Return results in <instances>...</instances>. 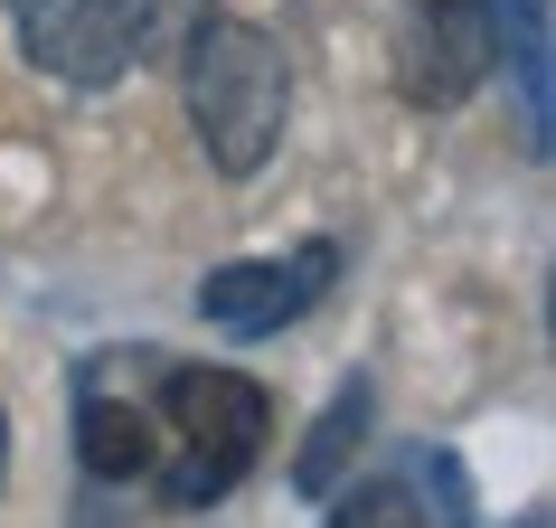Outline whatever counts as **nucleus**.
Here are the masks:
<instances>
[{"label": "nucleus", "mask_w": 556, "mask_h": 528, "mask_svg": "<svg viewBox=\"0 0 556 528\" xmlns=\"http://www.w3.org/2000/svg\"><path fill=\"white\" fill-rule=\"evenodd\" d=\"M179 86H189V123H199V151L227 179H255L283 142V114H293V76H283V48L245 20H199V38L179 48Z\"/></svg>", "instance_id": "obj_1"}, {"label": "nucleus", "mask_w": 556, "mask_h": 528, "mask_svg": "<svg viewBox=\"0 0 556 528\" xmlns=\"http://www.w3.org/2000/svg\"><path fill=\"white\" fill-rule=\"evenodd\" d=\"M161 510H207L255 472L264 435H274V397L245 368H170L161 378Z\"/></svg>", "instance_id": "obj_2"}, {"label": "nucleus", "mask_w": 556, "mask_h": 528, "mask_svg": "<svg viewBox=\"0 0 556 528\" xmlns=\"http://www.w3.org/2000/svg\"><path fill=\"white\" fill-rule=\"evenodd\" d=\"M491 20H481V0H415L406 29H396V95H406L415 114H453L471 95L491 86Z\"/></svg>", "instance_id": "obj_3"}, {"label": "nucleus", "mask_w": 556, "mask_h": 528, "mask_svg": "<svg viewBox=\"0 0 556 528\" xmlns=\"http://www.w3.org/2000/svg\"><path fill=\"white\" fill-rule=\"evenodd\" d=\"M330 274H340V246H330V236H312L293 255H264V264H217L199 284V322L236 330V340H264V330L302 322V312L330 293Z\"/></svg>", "instance_id": "obj_4"}, {"label": "nucleus", "mask_w": 556, "mask_h": 528, "mask_svg": "<svg viewBox=\"0 0 556 528\" xmlns=\"http://www.w3.org/2000/svg\"><path fill=\"white\" fill-rule=\"evenodd\" d=\"M20 48L58 86H114L132 66V0H10Z\"/></svg>", "instance_id": "obj_5"}, {"label": "nucleus", "mask_w": 556, "mask_h": 528, "mask_svg": "<svg viewBox=\"0 0 556 528\" xmlns=\"http://www.w3.org/2000/svg\"><path fill=\"white\" fill-rule=\"evenodd\" d=\"M76 453H86L94 481H142V472L161 463V425H151V406H132V397L86 387V406H76Z\"/></svg>", "instance_id": "obj_6"}, {"label": "nucleus", "mask_w": 556, "mask_h": 528, "mask_svg": "<svg viewBox=\"0 0 556 528\" xmlns=\"http://www.w3.org/2000/svg\"><path fill=\"white\" fill-rule=\"evenodd\" d=\"M481 20H491V48H509L519 66V104H528V151H547V0H481Z\"/></svg>", "instance_id": "obj_7"}, {"label": "nucleus", "mask_w": 556, "mask_h": 528, "mask_svg": "<svg viewBox=\"0 0 556 528\" xmlns=\"http://www.w3.org/2000/svg\"><path fill=\"white\" fill-rule=\"evenodd\" d=\"M368 415H378V397H368V378H350V387H340V397L321 406V425H312V443H302V463H293L302 500H330L340 481H350V453L368 443Z\"/></svg>", "instance_id": "obj_8"}, {"label": "nucleus", "mask_w": 556, "mask_h": 528, "mask_svg": "<svg viewBox=\"0 0 556 528\" xmlns=\"http://www.w3.org/2000/svg\"><path fill=\"white\" fill-rule=\"evenodd\" d=\"M199 20H217V0H132V58L179 66V48L199 38Z\"/></svg>", "instance_id": "obj_9"}, {"label": "nucleus", "mask_w": 556, "mask_h": 528, "mask_svg": "<svg viewBox=\"0 0 556 528\" xmlns=\"http://www.w3.org/2000/svg\"><path fill=\"white\" fill-rule=\"evenodd\" d=\"M330 528H425V500L396 481H358V491H330Z\"/></svg>", "instance_id": "obj_10"}, {"label": "nucleus", "mask_w": 556, "mask_h": 528, "mask_svg": "<svg viewBox=\"0 0 556 528\" xmlns=\"http://www.w3.org/2000/svg\"><path fill=\"white\" fill-rule=\"evenodd\" d=\"M0 481H10V406H0Z\"/></svg>", "instance_id": "obj_11"}]
</instances>
